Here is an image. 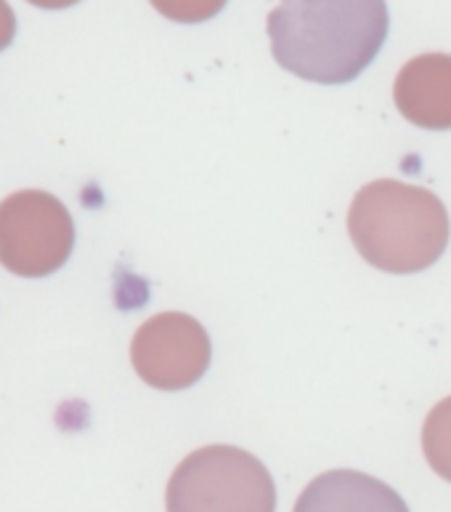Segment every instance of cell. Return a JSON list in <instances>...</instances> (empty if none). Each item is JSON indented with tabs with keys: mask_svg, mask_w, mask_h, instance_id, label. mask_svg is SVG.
I'll use <instances>...</instances> for the list:
<instances>
[{
	"mask_svg": "<svg viewBox=\"0 0 451 512\" xmlns=\"http://www.w3.org/2000/svg\"><path fill=\"white\" fill-rule=\"evenodd\" d=\"M266 30L279 67L308 83L343 85L385 46L388 6L385 0H279Z\"/></svg>",
	"mask_w": 451,
	"mask_h": 512,
	"instance_id": "6da1fadb",
	"label": "cell"
},
{
	"mask_svg": "<svg viewBox=\"0 0 451 512\" xmlns=\"http://www.w3.org/2000/svg\"><path fill=\"white\" fill-rule=\"evenodd\" d=\"M348 234L369 266L388 274H417L446 253L449 213L428 189L383 178L353 197Z\"/></svg>",
	"mask_w": 451,
	"mask_h": 512,
	"instance_id": "7a4b0ae2",
	"label": "cell"
},
{
	"mask_svg": "<svg viewBox=\"0 0 451 512\" xmlns=\"http://www.w3.org/2000/svg\"><path fill=\"white\" fill-rule=\"evenodd\" d=\"M168 512H276L268 467L237 446H205L176 467L168 483Z\"/></svg>",
	"mask_w": 451,
	"mask_h": 512,
	"instance_id": "3957f363",
	"label": "cell"
},
{
	"mask_svg": "<svg viewBox=\"0 0 451 512\" xmlns=\"http://www.w3.org/2000/svg\"><path fill=\"white\" fill-rule=\"evenodd\" d=\"M75 250V223L54 194L27 189L0 202V266L40 279L64 266Z\"/></svg>",
	"mask_w": 451,
	"mask_h": 512,
	"instance_id": "277c9868",
	"label": "cell"
},
{
	"mask_svg": "<svg viewBox=\"0 0 451 512\" xmlns=\"http://www.w3.org/2000/svg\"><path fill=\"white\" fill-rule=\"evenodd\" d=\"M213 359L210 335L189 314H157L146 319L130 343L138 377L157 390H186L205 377Z\"/></svg>",
	"mask_w": 451,
	"mask_h": 512,
	"instance_id": "5b68a950",
	"label": "cell"
},
{
	"mask_svg": "<svg viewBox=\"0 0 451 512\" xmlns=\"http://www.w3.org/2000/svg\"><path fill=\"white\" fill-rule=\"evenodd\" d=\"M398 112L417 128H451V56L422 54L401 67L393 85Z\"/></svg>",
	"mask_w": 451,
	"mask_h": 512,
	"instance_id": "8992f818",
	"label": "cell"
},
{
	"mask_svg": "<svg viewBox=\"0 0 451 512\" xmlns=\"http://www.w3.org/2000/svg\"><path fill=\"white\" fill-rule=\"evenodd\" d=\"M292 512H409L388 483L359 470H329L308 483Z\"/></svg>",
	"mask_w": 451,
	"mask_h": 512,
	"instance_id": "52a82bcc",
	"label": "cell"
},
{
	"mask_svg": "<svg viewBox=\"0 0 451 512\" xmlns=\"http://www.w3.org/2000/svg\"><path fill=\"white\" fill-rule=\"evenodd\" d=\"M422 451L428 465L451 483V396L430 409L422 425Z\"/></svg>",
	"mask_w": 451,
	"mask_h": 512,
	"instance_id": "ba28073f",
	"label": "cell"
},
{
	"mask_svg": "<svg viewBox=\"0 0 451 512\" xmlns=\"http://www.w3.org/2000/svg\"><path fill=\"white\" fill-rule=\"evenodd\" d=\"M165 19L178 24H199L221 14L229 0H149Z\"/></svg>",
	"mask_w": 451,
	"mask_h": 512,
	"instance_id": "9c48e42d",
	"label": "cell"
},
{
	"mask_svg": "<svg viewBox=\"0 0 451 512\" xmlns=\"http://www.w3.org/2000/svg\"><path fill=\"white\" fill-rule=\"evenodd\" d=\"M16 35V16L14 8L8 6V0H0V51H6L14 43Z\"/></svg>",
	"mask_w": 451,
	"mask_h": 512,
	"instance_id": "30bf717a",
	"label": "cell"
},
{
	"mask_svg": "<svg viewBox=\"0 0 451 512\" xmlns=\"http://www.w3.org/2000/svg\"><path fill=\"white\" fill-rule=\"evenodd\" d=\"M27 3H32V6H38V8H48V11H56V8L75 6V3H80V0H27Z\"/></svg>",
	"mask_w": 451,
	"mask_h": 512,
	"instance_id": "8fae6325",
	"label": "cell"
}]
</instances>
